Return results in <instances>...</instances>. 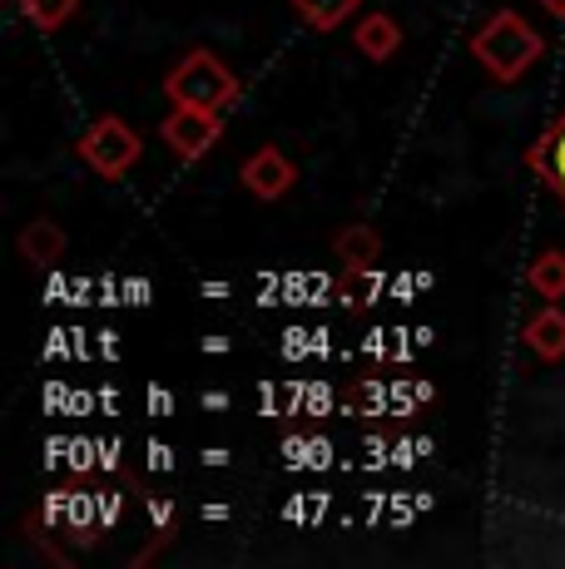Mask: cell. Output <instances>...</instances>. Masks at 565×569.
<instances>
[{"label":"cell","mask_w":565,"mask_h":569,"mask_svg":"<svg viewBox=\"0 0 565 569\" xmlns=\"http://www.w3.org/2000/svg\"><path fill=\"white\" fill-rule=\"evenodd\" d=\"M541 10H551L556 20H565V0H541Z\"/></svg>","instance_id":"15"},{"label":"cell","mask_w":565,"mask_h":569,"mask_svg":"<svg viewBox=\"0 0 565 569\" xmlns=\"http://www.w3.org/2000/svg\"><path fill=\"white\" fill-rule=\"evenodd\" d=\"M333 258L343 262V272L373 268V262L383 258V238H377L373 223H347V228H338V238H333Z\"/></svg>","instance_id":"8"},{"label":"cell","mask_w":565,"mask_h":569,"mask_svg":"<svg viewBox=\"0 0 565 569\" xmlns=\"http://www.w3.org/2000/svg\"><path fill=\"white\" fill-rule=\"evenodd\" d=\"M526 169L536 173V179L546 183V189L565 203V114L546 129V134L536 139V144L526 149Z\"/></svg>","instance_id":"6"},{"label":"cell","mask_w":565,"mask_h":569,"mask_svg":"<svg viewBox=\"0 0 565 569\" xmlns=\"http://www.w3.org/2000/svg\"><path fill=\"white\" fill-rule=\"evenodd\" d=\"M526 347L541 357V362H565V312H561V302L541 308L526 322Z\"/></svg>","instance_id":"9"},{"label":"cell","mask_w":565,"mask_h":569,"mask_svg":"<svg viewBox=\"0 0 565 569\" xmlns=\"http://www.w3.org/2000/svg\"><path fill=\"white\" fill-rule=\"evenodd\" d=\"M531 292L546 302H561L565 298V253L561 248H546L541 258H531V272H526Z\"/></svg>","instance_id":"11"},{"label":"cell","mask_w":565,"mask_h":569,"mask_svg":"<svg viewBox=\"0 0 565 569\" xmlns=\"http://www.w3.org/2000/svg\"><path fill=\"white\" fill-rule=\"evenodd\" d=\"M165 94L174 104H199V109H219L224 114L238 100V74L214 50H189L165 74Z\"/></svg>","instance_id":"2"},{"label":"cell","mask_w":565,"mask_h":569,"mask_svg":"<svg viewBox=\"0 0 565 569\" xmlns=\"http://www.w3.org/2000/svg\"><path fill=\"white\" fill-rule=\"evenodd\" d=\"M165 144L174 149L179 159H204L224 134V114L219 109H199V104H174L169 119L159 124Z\"/></svg>","instance_id":"4"},{"label":"cell","mask_w":565,"mask_h":569,"mask_svg":"<svg viewBox=\"0 0 565 569\" xmlns=\"http://www.w3.org/2000/svg\"><path fill=\"white\" fill-rule=\"evenodd\" d=\"M343 302L347 308H367V302H377V292H383V272L377 268H357V272H343Z\"/></svg>","instance_id":"14"},{"label":"cell","mask_w":565,"mask_h":569,"mask_svg":"<svg viewBox=\"0 0 565 569\" xmlns=\"http://www.w3.org/2000/svg\"><path fill=\"white\" fill-rule=\"evenodd\" d=\"M353 46L367 54V60H393V54L402 50V26H397V16H387V10H367L363 20H357V30H353Z\"/></svg>","instance_id":"7"},{"label":"cell","mask_w":565,"mask_h":569,"mask_svg":"<svg viewBox=\"0 0 565 569\" xmlns=\"http://www.w3.org/2000/svg\"><path fill=\"white\" fill-rule=\"evenodd\" d=\"M293 10H298L313 30H338L343 20H353L357 10H363V0H293Z\"/></svg>","instance_id":"12"},{"label":"cell","mask_w":565,"mask_h":569,"mask_svg":"<svg viewBox=\"0 0 565 569\" xmlns=\"http://www.w3.org/2000/svg\"><path fill=\"white\" fill-rule=\"evenodd\" d=\"M472 54L496 84H516L531 64L546 54V40L521 10H496L486 16V26L472 36Z\"/></svg>","instance_id":"1"},{"label":"cell","mask_w":565,"mask_h":569,"mask_svg":"<svg viewBox=\"0 0 565 569\" xmlns=\"http://www.w3.org/2000/svg\"><path fill=\"white\" fill-rule=\"evenodd\" d=\"M20 10H26V20L36 30H46V36H56L65 20H75V10H80V0H20Z\"/></svg>","instance_id":"13"},{"label":"cell","mask_w":565,"mask_h":569,"mask_svg":"<svg viewBox=\"0 0 565 569\" xmlns=\"http://www.w3.org/2000/svg\"><path fill=\"white\" fill-rule=\"evenodd\" d=\"M293 183H298V169H293V159L278 154L274 144H264V149H254V154H248V163H244V189L254 193V199L278 203L282 193H293Z\"/></svg>","instance_id":"5"},{"label":"cell","mask_w":565,"mask_h":569,"mask_svg":"<svg viewBox=\"0 0 565 569\" xmlns=\"http://www.w3.org/2000/svg\"><path fill=\"white\" fill-rule=\"evenodd\" d=\"M75 154L90 163L100 179H125V173L139 163V154H145V139H139L135 124H125L119 114H100V119H95V124L80 134Z\"/></svg>","instance_id":"3"},{"label":"cell","mask_w":565,"mask_h":569,"mask_svg":"<svg viewBox=\"0 0 565 569\" xmlns=\"http://www.w3.org/2000/svg\"><path fill=\"white\" fill-rule=\"evenodd\" d=\"M20 253H26L30 262H56L65 253V228L56 223V218H30L26 228H20Z\"/></svg>","instance_id":"10"}]
</instances>
